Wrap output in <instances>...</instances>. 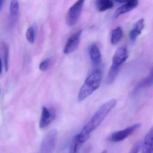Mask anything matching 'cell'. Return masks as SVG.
I'll list each match as a JSON object with an SVG mask.
<instances>
[{
	"label": "cell",
	"mask_w": 153,
	"mask_h": 153,
	"mask_svg": "<svg viewBox=\"0 0 153 153\" xmlns=\"http://www.w3.org/2000/svg\"><path fill=\"white\" fill-rule=\"evenodd\" d=\"M116 104V99L113 98L105 102L99 107L79 133L84 139L88 140L91 133L98 128Z\"/></svg>",
	"instance_id": "obj_1"
},
{
	"label": "cell",
	"mask_w": 153,
	"mask_h": 153,
	"mask_svg": "<svg viewBox=\"0 0 153 153\" xmlns=\"http://www.w3.org/2000/svg\"><path fill=\"white\" fill-rule=\"evenodd\" d=\"M102 78L101 70H94L87 78L81 86L78 96V100L81 102L90 96L100 86Z\"/></svg>",
	"instance_id": "obj_2"
},
{
	"label": "cell",
	"mask_w": 153,
	"mask_h": 153,
	"mask_svg": "<svg viewBox=\"0 0 153 153\" xmlns=\"http://www.w3.org/2000/svg\"><path fill=\"white\" fill-rule=\"evenodd\" d=\"M58 132L55 129L50 131L43 139L40 146V153H53L57 142Z\"/></svg>",
	"instance_id": "obj_3"
},
{
	"label": "cell",
	"mask_w": 153,
	"mask_h": 153,
	"mask_svg": "<svg viewBox=\"0 0 153 153\" xmlns=\"http://www.w3.org/2000/svg\"><path fill=\"white\" fill-rule=\"evenodd\" d=\"M84 2V1H78L70 8L66 18V23L69 26H74L77 23L80 18Z\"/></svg>",
	"instance_id": "obj_4"
},
{
	"label": "cell",
	"mask_w": 153,
	"mask_h": 153,
	"mask_svg": "<svg viewBox=\"0 0 153 153\" xmlns=\"http://www.w3.org/2000/svg\"><path fill=\"white\" fill-rule=\"evenodd\" d=\"M141 126V123H137L124 129L115 131L111 134L108 138V140L112 142H121L132 135Z\"/></svg>",
	"instance_id": "obj_5"
},
{
	"label": "cell",
	"mask_w": 153,
	"mask_h": 153,
	"mask_svg": "<svg viewBox=\"0 0 153 153\" xmlns=\"http://www.w3.org/2000/svg\"><path fill=\"white\" fill-rule=\"evenodd\" d=\"M81 34L82 30H79L70 36L63 49V52L65 54L72 53L76 50L80 43Z\"/></svg>",
	"instance_id": "obj_6"
},
{
	"label": "cell",
	"mask_w": 153,
	"mask_h": 153,
	"mask_svg": "<svg viewBox=\"0 0 153 153\" xmlns=\"http://www.w3.org/2000/svg\"><path fill=\"white\" fill-rule=\"evenodd\" d=\"M56 111L53 109H48L43 106L42 108V114L39 122V127L44 128L49 125L55 119Z\"/></svg>",
	"instance_id": "obj_7"
},
{
	"label": "cell",
	"mask_w": 153,
	"mask_h": 153,
	"mask_svg": "<svg viewBox=\"0 0 153 153\" xmlns=\"http://www.w3.org/2000/svg\"><path fill=\"white\" fill-rule=\"evenodd\" d=\"M128 57V50L125 46L120 47L115 52L112 59V64L120 67L126 61Z\"/></svg>",
	"instance_id": "obj_8"
},
{
	"label": "cell",
	"mask_w": 153,
	"mask_h": 153,
	"mask_svg": "<svg viewBox=\"0 0 153 153\" xmlns=\"http://www.w3.org/2000/svg\"><path fill=\"white\" fill-rule=\"evenodd\" d=\"M19 3L17 1H12L10 4V25L13 27L17 22L19 15Z\"/></svg>",
	"instance_id": "obj_9"
},
{
	"label": "cell",
	"mask_w": 153,
	"mask_h": 153,
	"mask_svg": "<svg viewBox=\"0 0 153 153\" xmlns=\"http://www.w3.org/2000/svg\"><path fill=\"white\" fill-rule=\"evenodd\" d=\"M139 4L137 1H130L124 2V4L121 7L117 9L114 13V16L116 17L120 16L128 13L130 11L136 8Z\"/></svg>",
	"instance_id": "obj_10"
},
{
	"label": "cell",
	"mask_w": 153,
	"mask_h": 153,
	"mask_svg": "<svg viewBox=\"0 0 153 153\" xmlns=\"http://www.w3.org/2000/svg\"><path fill=\"white\" fill-rule=\"evenodd\" d=\"M142 153H153V128L152 127L144 138Z\"/></svg>",
	"instance_id": "obj_11"
},
{
	"label": "cell",
	"mask_w": 153,
	"mask_h": 153,
	"mask_svg": "<svg viewBox=\"0 0 153 153\" xmlns=\"http://www.w3.org/2000/svg\"><path fill=\"white\" fill-rule=\"evenodd\" d=\"M89 54L92 63L95 66H98L102 62V54L100 50L95 45L90 46L89 50Z\"/></svg>",
	"instance_id": "obj_12"
},
{
	"label": "cell",
	"mask_w": 153,
	"mask_h": 153,
	"mask_svg": "<svg viewBox=\"0 0 153 153\" xmlns=\"http://www.w3.org/2000/svg\"><path fill=\"white\" fill-rule=\"evenodd\" d=\"M144 19H140L137 21L135 24L132 30L130 31L129 35L130 40L132 42H135L138 36L141 34V31L144 27Z\"/></svg>",
	"instance_id": "obj_13"
},
{
	"label": "cell",
	"mask_w": 153,
	"mask_h": 153,
	"mask_svg": "<svg viewBox=\"0 0 153 153\" xmlns=\"http://www.w3.org/2000/svg\"><path fill=\"white\" fill-rule=\"evenodd\" d=\"M152 83H153V74L152 72L149 76L143 79L136 86L133 91V95H136L137 93H138V92L143 89V88L152 86Z\"/></svg>",
	"instance_id": "obj_14"
},
{
	"label": "cell",
	"mask_w": 153,
	"mask_h": 153,
	"mask_svg": "<svg viewBox=\"0 0 153 153\" xmlns=\"http://www.w3.org/2000/svg\"><path fill=\"white\" fill-rule=\"evenodd\" d=\"M120 69V67H117L112 64L106 78V84L108 85H111L114 82L118 76Z\"/></svg>",
	"instance_id": "obj_15"
},
{
	"label": "cell",
	"mask_w": 153,
	"mask_h": 153,
	"mask_svg": "<svg viewBox=\"0 0 153 153\" xmlns=\"http://www.w3.org/2000/svg\"><path fill=\"white\" fill-rule=\"evenodd\" d=\"M96 6L98 11L104 12L112 8L114 4L110 0H101L97 1Z\"/></svg>",
	"instance_id": "obj_16"
},
{
	"label": "cell",
	"mask_w": 153,
	"mask_h": 153,
	"mask_svg": "<svg viewBox=\"0 0 153 153\" xmlns=\"http://www.w3.org/2000/svg\"><path fill=\"white\" fill-rule=\"evenodd\" d=\"M84 144L80 140L78 134H77L73 138L71 141L68 153H78L82 145Z\"/></svg>",
	"instance_id": "obj_17"
},
{
	"label": "cell",
	"mask_w": 153,
	"mask_h": 153,
	"mask_svg": "<svg viewBox=\"0 0 153 153\" xmlns=\"http://www.w3.org/2000/svg\"><path fill=\"white\" fill-rule=\"evenodd\" d=\"M123 35L122 28L120 27H116L112 32L111 43L113 45L117 44L121 40Z\"/></svg>",
	"instance_id": "obj_18"
},
{
	"label": "cell",
	"mask_w": 153,
	"mask_h": 153,
	"mask_svg": "<svg viewBox=\"0 0 153 153\" xmlns=\"http://www.w3.org/2000/svg\"><path fill=\"white\" fill-rule=\"evenodd\" d=\"M1 50L3 53V60H4V66L6 71L8 70L9 61V51L7 44L3 43L1 45Z\"/></svg>",
	"instance_id": "obj_19"
},
{
	"label": "cell",
	"mask_w": 153,
	"mask_h": 153,
	"mask_svg": "<svg viewBox=\"0 0 153 153\" xmlns=\"http://www.w3.org/2000/svg\"><path fill=\"white\" fill-rule=\"evenodd\" d=\"M27 39L30 43H34L36 38V28L34 26L30 27L27 29L26 34Z\"/></svg>",
	"instance_id": "obj_20"
},
{
	"label": "cell",
	"mask_w": 153,
	"mask_h": 153,
	"mask_svg": "<svg viewBox=\"0 0 153 153\" xmlns=\"http://www.w3.org/2000/svg\"><path fill=\"white\" fill-rule=\"evenodd\" d=\"M51 59L48 58L43 61L39 65V68L42 71H45L48 69L51 64Z\"/></svg>",
	"instance_id": "obj_21"
},
{
	"label": "cell",
	"mask_w": 153,
	"mask_h": 153,
	"mask_svg": "<svg viewBox=\"0 0 153 153\" xmlns=\"http://www.w3.org/2000/svg\"><path fill=\"white\" fill-rule=\"evenodd\" d=\"M140 146H141V144H140V142H137L131 148L129 153H138L140 149Z\"/></svg>",
	"instance_id": "obj_22"
},
{
	"label": "cell",
	"mask_w": 153,
	"mask_h": 153,
	"mask_svg": "<svg viewBox=\"0 0 153 153\" xmlns=\"http://www.w3.org/2000/svg\"><path fill=\"white\" fill-rule=\"evenodd\" d=\"M2 69H3V63L1 59L0 58V75H1L2 73Z\"/></svg>",
	"instance_id": "obj_23"
},
{
	"label": "cell",
	"mask_w": 153,
	"mask_h": 153,
	"mask_svg": "<svg viewBox=\"0 0 153 153\" xmlns=\"http://www.w3.org/2000/svg\"><path fill=\"white\" fill-rule=\"evenodd\" d=\"M3 2H4V1L2 0H0V10L1 9L2 6H3Z\"/></svg>",
	"instance_id": "obj_24"
},
{
	"label": "cell",
	"mask_w": 153,
	"mask_h": 153,
	"mask_svg": "<svg viewBox=\"0 0 153 153\" xmlns=\"http://www.w3.org/2000/svg\"><path fill=\"white\" fill-rule=\"evenodd\" d=\"M101 153H107V151L106 150H103Z\"/></svg>",
	"instance_id": "obj_25"
}]
</instances>
